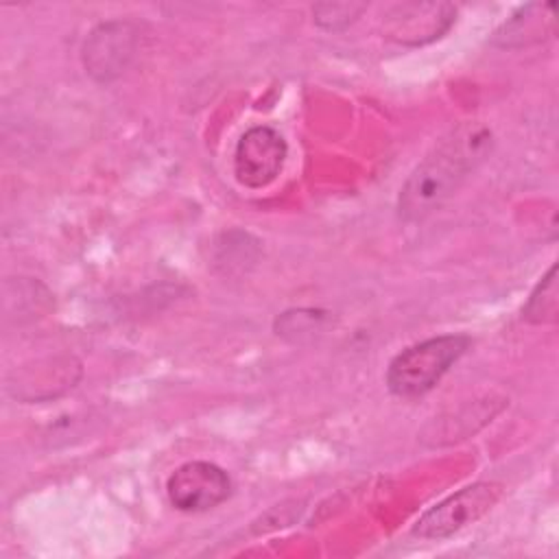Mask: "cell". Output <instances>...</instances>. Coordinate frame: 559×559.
Returning <instances> with one entry per match:
<instances>
[{
    "mask_svg": "<svg viewBox=\"0 0 559 559\" xmlns=\"http://www.w3.org/2000/svg\"><path fill=\"white\" fill-rule=\"evenodd\" d=\"M491 148V131L478 122H463L443 135L415 166L400 190L397 214L419 223L437 212L476 170Z\"/></svg>",
    "mask_w": 559,
    "mask_h": 559,
    "instance_id": "1",
    "label": "cell"
},
{
    "mask_svg": "<svg viewBox=\"0 0 559 559\" xmlns=\"http://www.w3.org/2000/svg\"><path fill=\"white\" fill-rule=\"evenodd\" d=\"M469 343L467 334H441L402 349L386 369L389 391L404 400L426 395L467 352Z\"/></svg>",
    "mask_w": 559,
    "mask_h": 559,
    "instance_id": "2",
    "label": "cell"
},
{
    "mask_svg": "<svg viewBox=\"0 0 559 559\" xmlns=\"http://www.w3.org/2000/svg\"><path fill=\"white\" fill-rule=\"evenodd\" d=\"M502 496L498 483H474L448 496L437 507L428 509L413 526V535L424 539H443L467 524L483 518Z\"/></svg>",
    "mask_w": 559,
    "mask_h": 559,
    "instance_id": "3",
    "label": "cell"
},
{
    "mask_svg": "<svg viewBox=\"0 0 559 559\" xmlns=\"http://www.w3.org/2000/svg\"><path fill=\"white\" fill-rule=\"evenodd\" d=\"M166 493L177 511L201 513L231 496V478L216 463L188 461L168 476Z\"/></svg>",
    "mask_w": 559,
    "mask_h": 559,
    "instance_id": "4",
    "label": "cell"
},
{
    "mask_svg": "<svg viewBox=\"0 0 559 559\" xmlns=\"http://www.w3.org/2000/svg\"><path fill=\"white\" fill-rule=\"evenodd\" d=\"M138 41V26L131 22L111 20L98 24L83 44L85 72L98 83L118 79L135 57Z\"/></svg>",
    "mask_w": 559,
    "mask_h": 559,
    "instance_id": "5",
    "label": "cell"
},
{
    "mask_svg": "<svg viewBox=\"0 0 559 559\" xmlns=\"http://www.w3.org/2000/svg\"><path fill=\"white\" fill-rule=\"evenodd\" d=\"M286 140L273 127L258 124L247 129L234 151V175L247 188L273 183L286 159Z\"/></svg>",
    "mask_w": 559,
    "mask_h": 559,
    "instance_id": "6",
    "label": "cell"
},
{
    "mask_svg": "<svg viewBox=\"0 0 559 559\" xmlns=\"http://www.w3.org/2000/svg\"><path fill=\"white\" fill-rule=\"evenodd\" d=\"M456 20L450 2H404L384 17V35L402 46H424L439 39Z\"/></svg>",
    "mask_w": 559,
    "mask_h": 559,
    "instance_id": "7",
    "label": "cell"
},
{
    "mask_svg": "<svg viewBox=\"0 0 559 559\" xmlns=\"http://www.w3.org/2000/svg\"><path fill=\"white\" fill-rule=\"evenodd\" d=\"M555 2H528L504 20L491 35V44L500 48H524L546 41L555 33Z\"/></svg>",
    "mask_w": 559,
    "mask_h": 559,
    "instance_id": "8",
    "label": "cell"
},
{
    "mask_svg": "<svg viewBox=\"0 0 559 559\" xmlns=\"http://www.w3.org/2000/svg\"><path fill=\"white\" fill-rule=\"evenodd\" d=\"M559 314V286H557V266L552 264L546 275L537 282V286L531 290L524 308L522 319L533 325H546L555 323Z\"/></svg>",
    "mask_w": 559,
    "mask_h": 559,
    "instance_id": "9",
    "label": "cell"
},
{
    "mask_svg": "<svg viewBox=\"0 0 559 559\" xmlns=\"http://www.w3.org/2000/svg\"><path fill=\"white\" fill-rule=\"evenodd\" d=\"M369 4L365 2H319L312 7V20L328 33H341L352 26Z\"/></svg>",
    "mask_w": 559,
    "mask_h": 559,
    "instance_id": "10",
    "label": "cell"
}]
</instances>
